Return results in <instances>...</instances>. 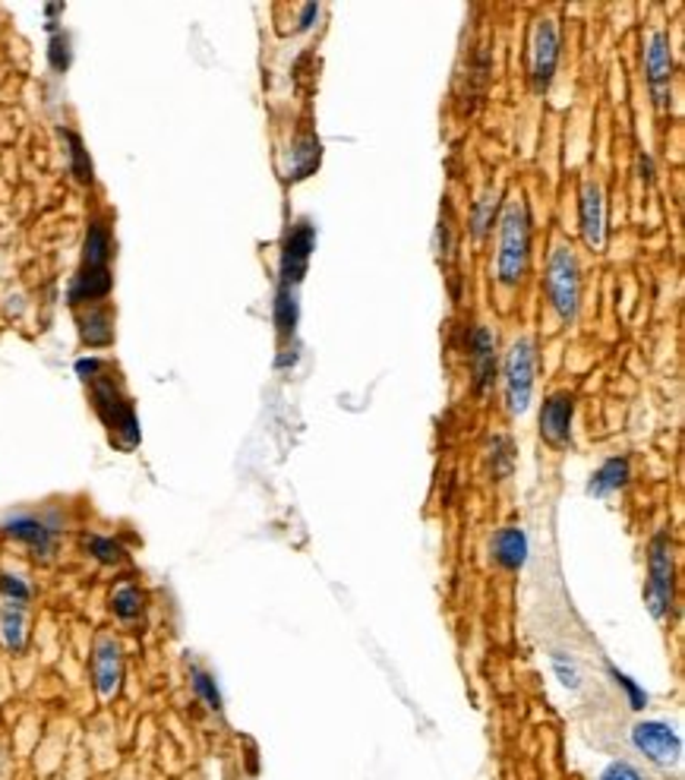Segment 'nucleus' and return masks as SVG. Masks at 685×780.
Instances as JSON below:
<instances>
[{"label":"nucleus","mask_w":685,"mask_h":780,"mask_svg":"<svg viewBox=\"0 0 685 780\" xmlns=\"http://www.w3.org/2000/svg\"><path fill=\"white\" fill-rule=\"evenodd\" d=\"M29 639V616H26V604H13V601H0V644L10 654H22Z\"/></svg>","instance_id":"f3484780"},{"label":"nucleus","mask_w":685,"mask_h":780,"mask_svg":"<svg viewBox=\"0 0 685 780\" xmlns=\"http://www.w3.org/2000/svg\"><path fill=\"white\" fill-rule=\"evenodd\" d=\"M496 209H499V190L496 187H487L484 194L474 199V213H470V235L477 237H487L489 225H493V218H496Z\"/></svg>","instance_id":"412c9836"},{"label":"nucleus","mask_w":685,"mask_h":780,"mask_svg":"<svg viewBox=\"0 0 685 780\" xmlns=\"http://www.w3.org/2000/svg\"><path fill=\"white\" fill-rule=\"evenodd\" d=\"M578 263H575V254L568 247H556L553 256H549V269H547V297L553 304V310L559 313V319H575L578 313Z\"/></svg>","instance_id":"20e7f679"},{"label":"nucleus","mask_w":685,"mask_h":780,"mask_svg":"<svg viewBox=\"0 0 685 780\" xmlns=\"http://www.w3.org/2000/svg\"><path fill=\"white\" fill-rule=\"evenodd\" d=\"M609 680H613V685H616V689H623V692H626V702H628V708H632V711H645V708H647V692H645V689H642V685L635 683V680H632L628 673H623L619 667H613V663H609Z\"/></svg>","instance_id":"cd10ccee"},{"label":"nucleus","mask_w":685,"mask_h":780,"mask_svg":"<svg viewBox=\"0 0 685 780\" xmlns=\"http://www.w3.org/2000/svg\"><path fill=\"white\" fill-rule=\"evenodd\" d=\"M638 168H642V180H654V161H651V156H642L638 158Z\"/></svg>","instance_id":"72a5a7b5"},{"label":"nucleus","mask_w":685,"mask_h":780,"mask_svg":"<svg viewBox=\"0 0 685 780\" xmlns=\"http://www.w3.org/2000/svg\"><path fill=\"white\" fill-rule=\"evenodd\" d=\"M582 235L587 247H604V190L600 184H585L582 190Z\"/></svg>","instance_id":"2eb2a0df"},{"label":"nucleus","mask_w":685,"mask_h":780,"mask_svg":"<svg viewBox=\"0 0 685 780\" xmlns=\"http://www.w3.org/2000/svg\"><path fill=\"white\" fill-rule=\"evenodd\" d=\"M316 247V231L310 221H297L294 231L285 240V250H281V285L288 288H297L307 275V263L314 256Z\"/></svg>","instance_id":"0eeeda50"},{"label":"nucleus","mask_w":685,"mask_h":780,"mask_svg":"<svg viewBox=\"0 0 685 780\" xmlns=\"http://www.w3.org/2000/svg\"><path fill=\"white\" fill-rule=\"evenodd\" d=\"M493 560L506 572L525 569V563H528V534L515 525L499 527L496 537H493Z\"/></svg>","instance_id":"4468645a"},{"label":"nucleus","mask_w":685,"mask_h":780,"mask_svg":"<svg viewBox=\"0 0 685 780\" xmlns=\"http://www.w3.org/2000/svg\"><path fill=\"white\" fill-rule=\"evenodd\" d=\"M628 477H632V465H628V458H607L600 468L590 474V481H587V493L590 496H613V493H619V490L626 487Z\"/></svg>","instance_id":"a211bd4d"},{"label":"nucleus","mask_w":685,"mask_h":780,"mask_svg":"<svg viewBox=\"0 0 685 780\" xmlns=\"http://www.w3.org/2000/svg\"><path fill=\"white\" fill-rule=\"evenodd\" d=\"M60 137H63V142H67V152H70V171H73V177H77L79 184H92V158H89V152H86V146H82V139L73 134V130H60Z\"/></svg>","instance_id":"b1692460"},{"label":"nucleus","mask_w":685,"mask_h":780,"mask_svg":"<svg viewBox=\"0 0 685 780\" xmlns=\"http://www.w3.org/2000/svg\"><path fill=\"white\" fill-rule=\"evenodd\" d=\"M632 746L657 764H679L683 740L673 727L661 721H642L632 727Z\"/></svg>","instance_id":"423d86ee"},{"label":"nucleus","mask_w":685,"mask_h":780,"mask_svg":"<svg viewBox=\"0 0 685 780\" xmlns=\"http://www.w3.org/2000/svg\"><path fill=\"white\" fill-rule=\"evenodd\" d=\"M549 663H553L556 680L566 685L568 692H578V689H582V670H578L575 658H568L566 651H553V654H549Z\"/></svg>","instance_id":"bb28decb"},{"label":"nucleus","mask_w":685,"mask_h":780,"mask_svg":"<svg viewBox=\"0 0 685 780\" xmlns=\"http://www.w3.org/2000/svg\"><path fill=\"white\" fill-rule=\"evenodd\" d=\"M556 63H559V32H556V22L540 20L537 22V32H534V63H530L534 92H544L549 82H553Z\"/></svg>","instance_id":"1a4fd4ad"},{"label":"nucleus","mask_w":685,"mask_h":780,"mask_svg":"<svg viewBox=\"0 0 685 780\" xmlns=\"http://www.w3.org/2000/svg\"><path fill=\"white\" fill-rule=\"evenodd\" d=\"M645 601L654 620H664L673 606V553H669V537L664 531L654 534V541H651Z\"/></svg>","instance_id":"7ed1b4c3"},{"label":"nucleus","mask_w":685,"mask_h":780,"mask_svg":"<svg viewBox=\"0 0 685 780\" xmlns=\"http://www.w3.org/2000/svg\"><path fill=\"white\" fill-rule=\"evenodd\" d=\"M92 386V402H96L98 417L101 424L111 430V440L118 443L120 450H137L139 446V421L133 405L127 402V395L120 392V386L111 376H98L89 383Z\"/></svg>","instance_id":"f257e3e1"},{"label":"nucleus","mask_w":685,"mask_h":780,"mask_svg":"<svg viewBox=\"0 0 685 780\" xmlns=\"http://www.w3.org/2000/svg\"><path fill=\"white\" fill-rule=\"evenodd\" d=\"M297 319H300L297 288L278 285V294H275V326H278V335H281V338L294 335V329H297Z\"/></svg>","instance_id":"aec40b11"},{"label":"nucleus","mask_w":685,"mask_h":780,"mask_svg":"<svg viewBox=\"0 0 685 780\" xmlns=\"http://www.w3.org/2000/svg\"><path fill=\"white\" fill-rule=\"evenodd\" d=\"M190 685H193L196 699L206 704L209 711H216V714L221 711V692H218L216 680H212V673H206L199 663L190 667Z\"/></svg>","instance_id":"393cba45"},{"label":"nucleus","mask_w":685,"mask_h":780,"mask_svg":"<svg viewBox=\"0 0 685 780\" xmlns=\"http://www.w3.org/2000/svg\"><path fill=\"white\" fill-rule=\"evenodd\" d=\"M92 680H96V692L101 699H111L120 689L123 680V651H120L118 639L101 635L92 651Z\"/></svg>","instance_id":"6e6552de"},{"label":"nucleus","mask_w":685,"mask_h":780,"mask_svg":"<svg viewBox=\"0 0 685 780\" xmlns=\"http://www.w3.org/2000/svg\"><path fill=\"white\" fill-rule=\"evenodd\" d=\"M530 254V218L522 203H512L503 215V237H499V263L496 273L503 285H518L525 278Z\"/></svg>","instance_id":"f03ea898"},{"label":"nucleus","mask_w":685,"mask_h":780,"mask_svg":"<svg viewBox=\"0 0 685 780\" xmlns=\"http://www.w3.org/2000/svg\"><path fill=\"white\" fill-rule=\"evenodd\" d=\"M86 553L96 560V563H101V566H120L123 560H127V550L115 541V537H105V534H89L86 541Z\"/></svg>","instance_id":"4be33fe9"},{"label":"nucleus","mask_w":685,"mask_h":780,"mask_svg":"<svg viewBox=\"0 0 685 780\" xmlns=\"http://www.w3.org/2000/svg\"><path fill=\"white\" fill-rule=\"evenodd\" d=\"M3 774H7V752L0 749V780H3Z\"/></svg>","instance_id":"f704fd0d"},{"label":"nucleus","mask_w":685,"mask_h":780,"mask_svg":"<svg viewBox=\"0 0 685 780\" xmlns=\"http://www.w3.org/2000/svg\"><path fill=\"white\" fill-rule=\"evenodd\" d=\"M48 60H51V67H54L58 73H63V70L70 67L73 51H70V39H67L63 32H58V36L51 39V51H48Z\"/></svg>","instance_id":"c756f323"},{"label":"nucleus","mask_w":685,"mask_h":780,"mask_svg":"<svg viewBox=\"0 0 685 780\" xmlns=\"http://www.w3.org/2000/svg\"><path fill=\"white\" fill-rule=\"evenodd\" d=\"M316 17H319V7H316V3H307V7H304V17H300V26H297V29H310Z\"/></svg>","instance_id":"473e14b6"},{"label":"nucleus","mask_w":685,"mask_h":780,"mask_svg":"<svg viewBox=\"0 0 685 780\" xmlns=\"http://www.w3.org/2000/svg\"><path fill=\"white\" fill-rule=\"evenodd\" d=\"M111 266H82L70 285V304H92L111 294Z\"/></svg>","instance_id":"dca6fc26"},{"label":"nucleus","mask_w":685,"mask_h":780,"mask_svg":"<svg viewBox=\"0 0 685 780\" xmlns=\"http://www.w3.org/2000/svg\"><path fill=\"white\" fill-rule=\"evenodd\" d=\"M669 79H673V55H669V39L657 32L647 48V82L657 105H666L669 98Z\"/></svg>","instance_id":"f8f14e48"},{"label":"nucleus","mask_w":685,"mask_h":780,"mask_svg":"<svg viewBox=\"0 0 685 780\" xmlns=\"http://www.w3.org/2000/svg\"><path fill=\"white\" fill-rule=\"evenodd\" d=\"M32 588L22 582L20 575L0 572V601H13V604H29Z\"/></svg>","instance_id":"c85d7f7f"},{"label":"nucleus","mask_w":685,"mask_h":780,"mask_svg":"<svg viewBox=\"0 0 685 780\" xmlns=\"http://www.w3.org/2000/svg\"><path fill=\"white\" fill-rule=\"evenodd\" d=\"M3 534L29 546L41 560H48L58 546V527H51L39 515H10L3 522Z\"/></svg>","instance_id":"9d476101"},{"label":"nucleus","mask_w":685,"mask_h":780,"mask_svg":"<svg viewBox=\"0 0 685 780\" xmlns=\"http://www.w3.org/2000/svg\"><path fill=\"white\" fill-rule=\"evenodd\" d=\"M470 364H474V389L484 395L496 376V338L484 326H477L470 335Z\"/></svg>","instance_id":"ddd939ff"},{"label":"nucleus","mask_w":685,"mask_h":780,"mask_svg":"<svg viewBox=\"0 0 685 780\" xmlns=\"http://www.w3.org/2000/svg\"><path fill=\"white\" fill-rule=\"evenodd\" d=\"M530 389H534V342L522 338L512 345L506 357V405L512 414H525L530 408Z\"/></svg>","instance_id":"39448f33"},{"label":"nucleus","mask_w":685,"mask_h":780,"mask_svg":"<svg viewBox=\"0 0 685 780\" xmlns=\"http://www.w3.org/2000/svg\"><path fill=\"white\" fill-rule=\"evenodd\" d=\"M572 414H575V398L559 392L544 402V411H540V436L547 440L549 446L563 450L572 440Z\"/></svg>","instance_id":"9b49d317"},{"label":"nucleus","mask_w":685,"mask_h":780,"mask_svg":"<svg viewBox=\"0 0 685 780\" xmlns=\"http://www.w3.org/2000/svg\"><path fill=\"white\" fill-rule=\"evenodd\" d=\"M319 165V139L300 137L294 146V177H307Z\"/></svg>","instance_id":"a878e982"},{"label":"nucleus","mask_w":685,"mask_h":780,"mask_svg":"<svg viewBox=\"0 0 685 780\" xmlns=\"http://www.w3.org/2000/svg\"><path fill=\"white\" fill-rule=\"evenodd\" d=\"M600 780H645V778H642V771H638L632 761H609L607 768H604V774H600Z\"/></svg>","instance_id":"7c9ffc66"},{"label":"nucleus","mask_w":685,"mask_h":780,"mask_svg":"<svg viewBox=\"0 0 685 780\" xmlns=\"http://www.w3.org/2000/svg\"><path fill=\"white\" fill-rule=\"evenodd\" d=\"M111 313L101 310V307H92L89 313L79 316V338L89 345V348H101V345H111L115 338V326H111Z\"/></svg>","instance_id":"6ab92c4d"},{"label":"nucleus","mask_w":685,"mask_h":780,"mask_svg":"<svg viewBox=\"0 0 685 780\" xmlns=\"http://www.w3.org/2000/svg\"><path fill=\"white\" fill-rule=\"evenodd\" d=\"M77 373L82 383H92V379H98V376L105 373V361H98V357H82V361H77Z\"/></svg>","instance_id":"2f4dec72"},{"label":"nucleus","mask_w":685,"mask_h":780,"mask_svg":"<svg viewBox=\"0 0 685 780\" xmlns=\"http://www.w3.org/2000/svg\"><path fill=\"white\" fill-rule=\"evenodd\" d=\"M111 610H115V616H118L120 623H133V620H139V613H142V591H139L137 585H130V582H123V585L111 594Z\"/></svg>","instance_id":"5701e85b"}]
</instances>
